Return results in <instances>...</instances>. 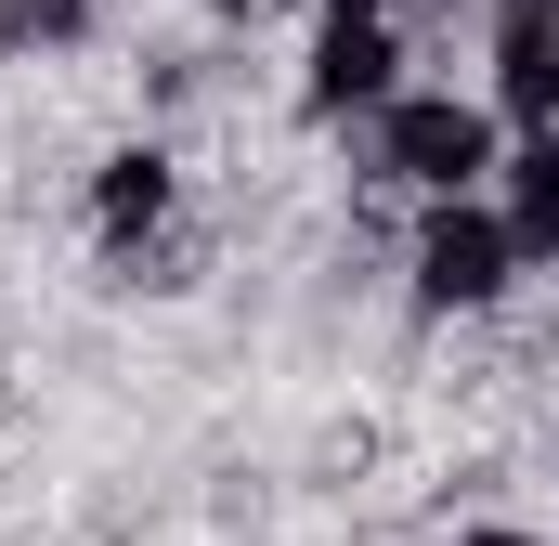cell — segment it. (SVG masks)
I'll return each instance as SVG.
<instances>
[{"instance_id":"obj_2","label":"cell","mask_w":559,"mask_h":546,"mask_svg":"<svg viewBox=\"0 0 559 546\" xmlns=\"http://www.w3.org/2000/svg\"><path fill=\"white\" fill-rule=\"evenodd\" d=\"M391 286H404L417 325H508L534 299V261H521V235H508L495 195H442V209H404Z\"/></svg>"},{"instance_id":"obj_6","label":"cell","mask_w":559,"mask_h":546,"mask_svg":"<svg viewBox=\"0 0 559 546\" xmlns=\"http://www.w3.org/2000/svg\"><path fill=\"white\" fill-rule=\"evenodd\" d=\"M118 39V0H0V66H92Z\"/></svg>"},{"instance_id":"obj_3","label":"cell","mask_w":559,"mask_h":546,"mask_svg":"<svg viewBox=\"0 0 559 546\" xmlns=\"http://www.w3.org/2000/svg\"><path fill=\"white\" fill-rule=\"evenodd\" d=\"M417 79H429V52H417V26L391 0H312L299 13V66H286V118L352 143L378 105H404Z\"/></svg>"},{"instance_id":"obj_4","label":"cell","mask_w":559,"mask_h":546,"mask_svg":"<svg viewBox=\"0 0 559 546\" xmlns=\"http://www.w3.org/2000/svg\"><path fill=\"white\" fill-rule=\"evenodd\" d=\"M195 222V156L169 131H118L92 169H79V235L92 248H156Z\"/></svg>"},{"instance_id":"obj_1","label":"cell","mask_w":559,"mask_h":546,"mask_svg":"<svg viewBox=\"0 0 559 546\" xmlns=\"http://www.w3.org/2000/svg\"><path fill=\"white\" fill-rule=\"evenodd\" d=\"M338 156H352V195H365V209H442V195H495L508 118L481 105V79H442V66H429L417 92L378 105Z\"/></svg>"},{"instance_id":"obj_5","label":"cell","mask_w":559,"mask_h":546,"mask_svg":"<svg viewBox=\"0 0 559 546\" xmlns=\"http://www.w3.org/2000/svg\"><path fill=\"white\" fill-rule=\"evenodd\" d=\"M481 105L508 118V143L559 131V0H481Z\"/></svg>"},{"instance_id":"obj_9","label":"cell","mask_w":559,"mask_h":546,"mask_svg":"<svg viewBox=\"0 0 559 546\" xmlns=\"http://www.w3.org/2000/svg\"><path fill=\"white\" fill-rule=\"evenodd\" d=\"M312 0H195V26H222V39H261V26H299Z\"/></svg>"},{"instance_id":"obj_10","label":"cell","mask_w":559,"mask_h":546,"mask_svg":"<svg viewBox=\"0 0 559 546\" xmlns=\"http://www.w3.org/2000/svg\"><path fill=\"white\" fill-rule=\"evenodd\" d=\"M442 546H559V534H534V521H508V508H495V521H455Z\"/></svg>"},{"instance_id":"obj_7","label":"cell","mask_w":559,"mask_h":546,"mask_svg":"<svg viewBox=\"0 0 559 546\" xmlns=\"http://www.w3.org/2000/svg\"><path fill=\"white\" fill-rule=\"evenodd\" d=\"M495 209H508L521 261H534V273H559V131L508 143V169H495Z\"/></svg>"},{"instance_id":"obj_8","label":"cell","mask_w":559,"mask_h":546,"mask_svg":"<svg viewBox=\"0 0 559 546\" xmlns=\"http://www.w3.org/2000/svg\"><path fill=\"white\" fill-rule=\"evenodd\" d=\"M209 521H222V534H235V521L261 534V521H274V468H222V482H209Z\"/></svg>"}]
</instances>
